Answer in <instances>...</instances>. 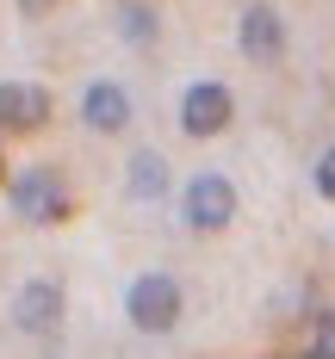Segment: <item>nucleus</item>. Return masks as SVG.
I'll list each match as a JSON object with an SVG mask.
<instances>
[{
  "mask_svg": "<svg viewBox=\"0 0 335 359\" xmlns=\"http://www.w3.org/2000/svg\"><path fill=\"white\" fill-rule=\"evenodd\" d=\"M50 118V93L37 81H0V124L6 130H37Z\"/></svg>",
  "mask_w": 335,
  "mask_h": 359,
  "instance_id": "obj_6",
  "label": "nucleus"
},
{
  "mask_svg": "<svg viewBox=\"0 0 335 359\" xmlns=\"http://www.w3.org/2000/svg\"><path fill=\"white\" fill-rule=\"evenodd\" d=\"M230 111H236V100H230L223 81H192L186 100H180V130L186 137H218L230 124Z\"/></svg>",
  "mask_w": 335,
  "mask_h": 359,
  "instance_id": "obj_3",
  "label": "nucleus"
},
{
  "mask_svg": "<svg viewBox=\"0 0 335 359\" xmlns=\"http://www.w3.org/2000/svg\"><path fill=\"white\" fill-rule=\"evenodd\" d=\"M236 43H242L249 62H280V56H286V25H280V13H273V6H249L242 25H236Z\"/></svg>",
  "mask_w": 335,
  "mask_h": 359,
  "instance_id": "obj_5",
  "label": "nucleus"
},
{
  "mask_svg": "<svg viewBox=\"0 0 335 359\" xmlns=\"http://www.w3.org/2000/svg\"><path fill=\"white\" fill-rule=\"evenodd\" d=\"M56 316H63V291H56V279H25L19 297H13V323L32 328V334H44V328H56Z\"/></svg>",
  "mask_w": 335,
  "mask_h": 359,
  "instance_id": "obj_7",
  "label": "nucleus"
},
{
  "mask_svg": "<svg viewBox=\"0 0 335 359\" xmlns=\"http://www.w3.org/2000/svg\"><path fill=\"white\" fill-rule=\"evenodd\" d=\"M180 211H186L192 229H223V223L236 217V186L223 174H192L186 192H180Z\"/></svg>",
  "mask_w": 335,
  "mask_h": 359,
  "instance_id": "obj_2",
  "label": "nucleus"
},
{
  "mask_svg": "<svg viewBox=\"0 0 335 359\" xmlns=\"http://www.w3.org/2000/svg\"><path fill=\"white\" fill-rule=\"evenodd\" d=\"M124 316H131V328H143V334H168V328L180 323V285H174V273H143V279H131Z\"/></svg>",
  "mask_w": 335,
  "mask_h": 359,
  "instance_id": "obj_1",
  "label": "nucleus"
},
{
  "mask_svg": "<svg viewBox=\"0 0 335 359\" xmlns=\"http://www.w3.org/2000/svg\"><path fill=\"white\" fill-rule=\"evenodd\" d=\"M292 359H335V316H329V310L317 316V341H310L304 353H292Z\"/></svg>",
  "mask_w": 335,
  "mask_h": 359,
  "instance_id": "obj_11",
  "label": "nucleus"
},
{
  "mask_svg": "<svg viewBox=\"0 0 335 359\" xmlns=\"http://www.w3.org/2000/svg\"><path fill=\"white\" fill-rule=\"evenodd\" d=\"M81 118H87V130H124L131 124V100H124V87L118 81H93L87 93H81Z\"/></svg>",
  "mask_w": 335,
  "mask_h": 359,
  "instance_id": "obj_8",
  "label": "nucleus"
},
{
  "mask_svg": "<svg viewBox=\"0 0 335 359\" xmlns=\"http://www.w3.org/2000/svg\"><path fill=\"white\" fill-rule=\"evenodd\" d=\"M168 192V161L143 149V155H131V198H162Z\"/></svg>",
  "mask_w": 335,
  "mask_h": 359,
  "instance_id": "obj_9",
  "label": "nucleus"
},
{
  "mask_svg": "<svg viewBox=\"0 0 335 359\" xmlns=\"http://www.w3.org/2000/svg\"><path fill=\"white\" fill-rule=\"evenodd\" d=\"M317 192H323V198H335V143L323 149V161H317Z\"/></svg>",
  "mask_w": 335,
  "mask_h": 359,
  "instance_id": "obj_12",
  "label": "nucleus"
},
{
  "mask_svg": "<svg viewBox=\"0 0 335 359\" xmlns=\"http://www.w3.org/2000/svg\"><path fill=\"white\" fill-rule=\"evenodd\" d=\"M19 6H25V13H50V0H19Z\"/></svg>",
  "mask_w": 335,
  "mask_h": 359,
  "instance_id": "obj_13",
  "label": "nucleus"
},
{
  "mask_svg": "<svg viewBox=\"0 0 335 359\" xmlns=\"http://www.w3.org/2000/svg\"><path fill=\"white\" fill-rule=\"evenodd\" d=\"M13 211L25 217V223H56V217L69 211V192H63V180L50 174V168H25V174L13 180Z\"/></svg>",
  "mask_w": 335,
  "mask_h": 359,
  "instance_id": "obj_4",
  "label": "nucleus"
},
{
  "mask_svg": "<svg viewBox=\"0 0 335 359\" xmlns=\"http://www.w3.org/2000/svg\"><path fill=\"white\" fill-rule=\"evenodd\" d=\"M118 32L131 37V43H149V37H155V13H149L143 0H124V6H118Z\"/></svg>",
  "mask_w": 335,
  "mask_h": 359,
  "instance_id": "obj_10",
  "label": "nucleus"
}]
</instances>
